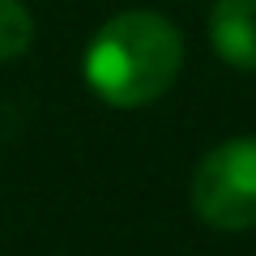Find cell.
Listing matches in <instances>:
<instances>
[{"label": "cell", "instance_id": "obj_1", "mask_svg": "<svg viewBox=\"0 0 256 256\" xmlns=\"http://www.w3.org/2000/svg\"><path fill=\"white\" fill-rule=\"evenodd\" d=\"M184 64V38L162 13L124 9L94 30L86 47V82L107 107L137 111L175 86Z\"/></svg>", "mask_w": 256, "mask_h": 256}, {"label": "cell", "instance_id": "obj_3", "mask_svg": "<svg viewBox=\"0 0 256 256\" xmlns=\"http://www.w3.org/2000/svg\"><path fill=\"white\" fill-rule=\"evenodd\" d=\"M210 43L230 68L256 73V0H218L210 9Z\"/></svg>", "mask_w": 256, "mask_h": 256}, {"label": "cell", "instance_id": "obj_2", "mask_svg": "<svg viewBox=\"0 0 256 256\" xmlns=\"http://www.w3.org/2000/svg\"><path fill=\"white\" fill-rule=\"evenodd\" d=\"M192 210L214 230L256 226V137H226L196 162Z\"/></svg>", "mask_w": 256, "mask_h": 256}, {"label": "cell", "instance_id": "obj_4", "mask_svg": "<svg viewBox=\"0 0 256 256\" xmlns=\"http://www.w3.org/2000/svg\"><path fill=\"white\" fill-rule=\"evenodd\" d=\"M34 43V18L22 0H0V60H18Z\"/></svg>", "mask_w": 256, "mask_h": 256}]
</instances>
